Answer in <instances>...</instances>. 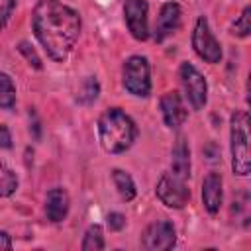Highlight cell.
<instances>
[{
    "mask_svg": "<svg viewBox=\"0 0 251 251\" xmlns=\"http://www.w3.org/2000/svg\"><path fill=\"white\" fill-rule=\"evenodd\" d=\"M12 147V133L6 124H0V149H10Z\"/></svg>",
    "mask_w": 251,
    "mask_h": 251,
    "instance_id": "cell-24",
    "label": "cell"
},
{
    "mask_svg": "<svg viewBox=\"0 0 251 251\" xmlns=\"http://www.w3.org/2000/svg\"><path fill=\"white\" fill-rule=\"evenodd\" d=\"M171 173L186 180L190 176V147L182 135L176 137L171 151Z\"/></svg>",
    "mask_w": 251,
    "mask_h": 251,
    "instance_id": "cell-14",
    "label": "cell"
},
{
    "mask_svg": "<svg viewBox=\"0 0 251 251\" xmlns=\"http://www.w3.org/2000/svg\"><path fill=\"white\" fill-rule=\"evenodd\" d=\"M249 31H251V8L245 6L243 12L239 14V18L231 25V35H235V37H247Z\"/></svg>",
    "mask_w": 251,
    "mask_h": 251,
    "instance_id": "cell-20",
    "label": "cell"
},
{
    "mask_svg": "<svg viewBox=\"0 0 251 251\" xmlns=\"http://www.w3.org/2000/svg\"><path fill=\"white\" fill-rule=\"evenodd\" d=\"M137 137L135 122L120 108H108L98 118V139L106 153L118 155L127 151Z\"/></svg>",
    "mask_w": 251,
    "mask_h": 251,
    "instance_id": "cell-2",
    "label": "cell"
},
{
    "mask_svg": "<svg viewBox=\"0 0 251 251\" xmlns=\"http://www.w3.org/2000/svg\"><path fill=\"white\" fill-rule=\"evenodd\" d=\"M14 6H16V0H0V31L6 27V24L14 12Z\"/></svg>",
    "mask_w": 251,
    "mask_h": 251,
    "instance_id": "cell-22",
    "label": "cell"
},
{
    "mask_svg": "<svg viewBox=\"0 0 251 251\" xmlns=\"http://www.w3.org/2000/svg\"><path fill=\"white\" fill-rule=\"evenodd\" d=\"M229 151L231 171L237 176L249 175V116L247 112H235L229 120Z\"/></svg>",
    "mask_w": 251,
    "mask_h": 251,
    "instance_id": "cell-3",
    "label": "cell"
},
{
    "mask_svg": "<svg viewBox=\"0 0 251 251\" xmlns=\"http://www.w3.org/2000/svg\"><path fill=\"white\" fill-rule=\"evenodd\" d=\"M180 6L176 2H165L159 10L157 24H155V41H165L169 35H173L180 25Z\"/></svg>",
    "mask_w": 251,
    "mask_h": 251,
    "instance_id": "cell-11",
    "label": "cell"
},
{
    "mask_svg": "<svg viewBox=\"0 0 251 251\" xmlns=\"http://www.w3.org/2000/svg\"><path fill=\"white\" fill-rule=\"evenodd\" d=\"M224 182H222V175L220 173H208L202 180V202L204 208L208 210V214H218L220 206H222V198H224Z\"/></svg>",
    "mask_w": 251,
    "mask_h": 251,
    "instance_id": "cell-12",
    "label": "cell"
},
{
    "mask_svg": "<svg viewBox=\"0 0 251 251\" xmlns=\"http://www.w3.org/2000/svg\"><path fill=\"white\" fill-rule=\"evenodd\" d=\"M18 51H20V53L25 57V61H27V63H29L33 69L41 71V67H43V65H41V59H39V55L35 53V49H33V47H31L27 41H20V45H18Z\"/></svg>",
    "mask_w": 251,
    "mask_h": 251,
    "instance_id": "cell-21",
    "label": "cell"
},
{
    "mask_svg": "<svg viewBox=\"0 0 251 251\" xmlns=\"http://www.w3.org/2000/svg\"><path fill=\"white\" fill-rule=\"evenodd\" d=\"M108 227L110 231H120L126 227V216L120 212H110L108 214Z\"/></svg>",
    "mask_w": 251,
    "mask_h": 251,
    "instance_id": "cell-23",
    "label": "cell"
},
{
    "mask_svg": "<svg viewBox=\"0 0 251 251\" xmlns=\"http://www.w3.org/2000/svg\"><path fill=\"white\" fill-rule=\"evenodd\" d=\"M98 94H100V84L96 80V76H86L78 88V94H76V100L78 104L82 106H90L98 100Z\"/></svg>",
    "mask_w": 251,
    "mask_h": 251,
    "instance_id": "cell-16",
    "label": "cell"
},
{
    "mask_svg": "<svg viewBox=\"0 0 251 251\" xmlns=\"http://www.w3.org/2000/svg\"><path fill=\"white\" fill-rule=\"evenodd\" d=\"M31 27L49 59L63 63L78 41L82 22L75 8L59 0H37L31 12Z\"/></svg>",
    "mask_w": 251,
    "mask_h": 251,
    "instance_id": "cell-1",
    "label": "cell"
},
{
    "mask_svg": "<svg viewBox=\"0 0 251 251\" xmlns=\"http://www.w3.org/2000/svg\"><path fill=\"white\" fill-rule=\"evenodd\" d=\"M192 49L196 51V55L210 63V65H218L222 61V45L218 43V39L214 37V33L210 31L208 20L204 16H200L194 24L192 29Z\"/></svg>",
    "mask_w": 251,
    "mask_h": 251,
    "instance_id": "cell-6",
    "label": "cell"
},
{
    "mask_svg": "<svg viewBox=\"0 0 251 251\" xmlns=\"http://www.w3.org/2000/svg\"><path fill=\"white\" fill-rule=\"evenodd\" d=\"M16 106V86L10 75L0 73V108L12 110Z\"/></svg>",
    "mask_w": 251,
    "mask_h": 251,
    "instance_id": "cell-17",
    "label": "cell"
},
{
    "mask_svg": "<svg viewBox=\"0 0 251 251\" xmlns=\"http://www.w3.org/2000/svg\"><path fill=\"white\" fill-rule=\"evenodd\" d=\"M0 249H12V239L6 231H0Z\"/></svg>",
    "mask_w": 251,
    "mask_h": 251,
    "instance_id": "cell-25",
    "label": "cell"
},
{
    "mask_svg": "<svg viewBox=\"0 0 251 251\" xmlns=\"http://www.w3.org/2000/svg\"><path fill=\"white\" fill-rule=\"evenodd\" d=\"M104 247H106V243H104L102 227H100L98 224H92V226L86 229L84 237H82L80 249H82V251H100V249H104Z\"/></svg>",
    "mask_w": 251,
    "mask_h": 251,
    "instance_id": "cell-18",
    "label": "cell"
},
{
    "mask_svg": "<svg viewBox=\"0 0 251 251\" xmlns=\"http://www.w3.org/2000/svg\"><path fill=\"white\" fill-rule=\"evenodd\" d=\"M69 208H71V198L67 194L65 188L61 186H55L47 192V198H45V216L49 222L57 224V222H63L69 214Z\"/></svg>",
    "mask_w": 251,
    "mask_h": 251,
    "instance_id": "cell-13",
    "label": "cell"
},
{
    "mask_svg": "<svg viewBox=\"0 0 251 251\" xmlns=\"http://www.w3.org/2000/svg\"><path fill=\"white\" fill-rule=\"evenodd\" d=\"M149 6L145 0H126L124 4V20L129 33L137 41H145L149 37V24H147Z\"/></svg>",
    "mask_w": 251,
    "mask_h": 251,
    "instance_id": "cell-9",
    "label": "cell"
},
{
    "mask_svg": "<svg viewBox=\"0 0 251 251\" xmlns=\"http://www.w3.org/2000/svg\"><path fill=\"white\" fill-rule=\"evenodd\" d=\"M178 78L184 90V96L190 104L192 110H202L208 100V82L204 75L192 65V63H182L178 69Z\"/></svg>",
    "mask_w": 251,
    "mask_h": 251,
    "instance_id": "cell-5",
    "label": "cell"
},
{
    "mask_svg": "<svg viewBox=\"0 0 251 251\" xmlns=\"http://www.w3.org/2000/svg\"><path fill=\"white\" fill-rule=\"evenodd\" d=\"M122 76H124V86L129 94L139 98H145L151 94V69H149L147 57L131 55L124 63Z\"/></svg>",
    "mask_w": 251,
    "mask_h": 251,
    "instance_id": "cell-4",
    "label": "cell"
},
{
    "mask_svg": "<svg viewBox=\"0 0 251 251\" xmlns=\"http://www.w3.org/2000/svg\"><path fill=\"white\" fill-rule=\"evenodd\" d=\"M176 243V231L173 222L169 220H157L141 235V247L147 251H167L173 249Z\"/></svg>",
    "mask_w": 251,
    "mask_h": 251,
    "instance_id": "cell-8",
    "label": "cell"
},
{
    "mask_svg": "<svg viewBox=\"0 0 251 251\" xmlns=\"http://www.w3.org/2000/svg\"><path fill=\"white\" fill-rule=\"evenodd\" d=\"M161 114H163V120H165V126L171 127V129H176L180 127L186 118H188V110L180 98V94L176 90H171V92H165L161 96Z\"/></svg>",
    "mask_w": 251,
    "mask_h": 251,
    "instance_id": "cell-10",
    "label": "cell"
},
{
    "mask_svg": "<svg viewBox=\"0 0 251 251\" xmlns=\"http://www.w3.org/2000/svg\"><path fill=\"white\" fill-rule=\"evenodd\" d=\"M112 180H114V186H116V190H118V194L122 196L124 202H131L135 198V194H137L135 182H133V178L126 171L114 169L112 171Z\"/></svg>",
    "mask_w": 251,
    "mask_h": 251,
    "instance_id": "cell-15",
    "label": "cell"
},
{
    "mask_svg": "<svg viewBox=\"0 0 251 251\" xmlns=\"http://www.w3.org/2000/svg\"><path fill=\"white\" fill-rule=\"evenodd\" d=\"M157 198L169 206V208H184L190 200V188L186 184V178H180L173 173H167L157 182Z\"/></svg>",
    "mask_w": 251,
    "mask_h": 251,
    "instance_id": "cell-7",
    "label": "cell"
},
{
    "mask_svg": "<svg viewBox=\"0 0 251 251\" xmlns=\"http://www.w3.org/2000/svg\"><path fill=\"white\" fill-rule=\"evenodd\" d=\"M18 188V176L16 173L4 163L0 161V198H8L16 192Z\"/></svg>",
    "mask_w": 251,
    "mask_h": 251,
    "instance_id": "cell-19",
    "label": "cell"
}]
</instances>
